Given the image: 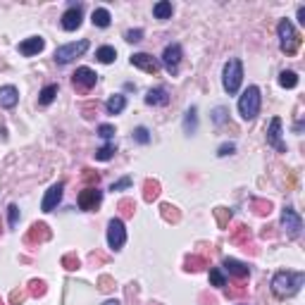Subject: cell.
<instances>
[{"label":"cell","mask_w":305,"mask_h":305,"mask_svg":"<svg viewBox=\"0 0 305 305\" xmlns=\"http://www.w3.org/2000/svg\"><path fill=\"white\" fill-rule=\"evenodd\" d=\"M26 293L31 298H41V296H45V281H41V279H31L29 281V286H26Z\"/></svg>","instance_id":"4dcf8cb0"},{"label":"cell","mask_w":305,"mask_h":305,"mask_svg":"<svg viewBox=\"0 0 305 305\" xmlns=\"http://www.w3.org/2000/svg\"><path fill=\"white\" fill-rule=\"evenodd\" d=\"M162 65H165V69L172 76L179 74V65H181V45L179 43H170L165 48V53H162Z\"/></svg>","instance_id":"9c48e42d"},{"label":"cell","mask_w":305,"mask_h":305,"mask_svg":"<svg viewBox=\"0 0 305 305\" xmlns=\"http://www.w3.org/2000/svg\"><path fill=\"white\" fill-rule=\"evenodd\" d=\"M208 267V260H205L203 255H188L186 263H184V270L186 272H200Z\"/></svg>","instance_id":"cb8c5ba5"},{"label":"cell","mask_w":305,"mask_h":305,"mask_svg":"<svg viewBox=\"0 0 305 305\" xmlns=\"http://www.w3.org/2000/svg\"><path fill=\"white\" fill-rule=\"evenodd\" d=\"M45 48V38H41V36H31V38H26V41H22L17 45V50L24 55V58H31V55H38V53Z\"/></svg>","instance_id":"2e32d148"},{"label":"cell","mask_w":305,"mask_h":305,"mask_svg":"<svg viewBox=\"0 0 305 305\" xmlns=\"http://www.w3.org/2000/svg\"><path fill=\"white\" fill-rule=\"evenodd\" d=\"M103 305H119V300H105Z\"/></svg>","instance_id":"db71d44e"},{"label":"cell","mask_w":305,"mask_h":305,"mask_svg":"<svg viewBox=\"0 0 305 305\" xmlns=\"http://www.w3.org/2000/svg\"><path fill=\"white\" fill-rule=\"evenodd\" d=\"M76 203H79L81 210H88V212L95 210V208L103 203V191H98V186H86L84 191L79 193Z\"/></svg>","instance_id":"30bf717a"},{"label":"cell","mask_w":305,"mask_h":305,"mask_svg":"<svg viewBox=\"0 0 305 305\" xmlns=\"http://www.w3.org/2000/svg\"><path fill=\"white\" fill-rule=\"evenodd\" d=\"M227 296H229V298H241V296H246V286L227 288Z\"/></svg>","instance_id":"c3c4849f"},{"label":"cell","mask_w":305,"mask_h":305,"mask_svg":"<svg viewBox=\"0 0 305 305\" xmlns=\"http://www.w3.org/2000/svg\"><path fill=\"white\" fill-rule=\"evenodd\" d=\"M55 95H58V84H48L41 93H38V103H41V105H50V103L55 100Z\"/></svg>","instance_id":"f546056e"},{"label":"cell","mask_w":305,"mask_h":305,"mask_svg":"<svg viewBox=\"0 0 305 305\" xmlns=\"http://www.w3.org/2000/svg\"><path fill=\"white\" fill-rule=\"evenodd\" d=\"M98 110V105H95V103H88V105H84V117L86 119H91L93 117V112Z\"/></svg>","instance_id":"681fc988"},{"label":"cell","mask_w":305,"mask_h":305,"mask_svg":"<svg viewBox=\"0 0 305 305\" xmlns=\"http://www.w3.org/2000/svg\"><path fill=\"white\" fill-rule=\"evenodd\" d=\"M227 117H229L227 108H217V110H215V115H212V119H215V124H217V127H220V124H224V122H227Z\"/></svg>","instance_id":"ee69618b"},{"label":"cell","mask_w":305,"mask_h":305,"mask_svg":"<svg viewBox=\"0 0 305 305\" xmlns=\"http://www.w3.org/2000/svg\"><path fill=\"white\" fill-rule=\"evenodd\" d=\"M95 60H98V62H103V65H110V62H115V60H117V50H115L112 45H103V48H98V50H95Z\"/></svg>","instance_id":"4316f807"},{"label":"cell","mask_w":305,"mask_h":305,"mask_svg":"<svg viewBox=\"0 0 305 305\" xmlns=\"http://www.w3.org/2000/svg\"><path fill=\"white\" fill-rule=\"evenodd\" d=\"M127 243V229H124V220L122 217H112L108 222V246L112 250H122Z\"/></svg>","instance_id":"8992f818"},{"label":"cell","mask_w":305,"mask_h":305,"mask_svg":"<svg viewBox=\"0 0 305 305\" xmlns=\"http://www.w3.org/2000/svg\"><path fill=\"white\" fill-rule=\"evenodd\" d=\"M45 241H50V229L45 222H34L31 229L26 231V243H31V246H38V243H45Z\"/></svg>","instance_id":"7c38bea8"},{"label":"cell","mask_w":305,"mask_h":305,"mask_svg":"<svg viewBox=\"0 0 305 305\" xmlns=\"http://www.w3.org/2000/svg\"><path fill=\"white\" fill-rule=\"evenodd\" d=\"M305 284V274L303 272H288V270H281L272 277V291L277 298H291L296 296L300 286Z\"/></svg>","instance_id":"6da1fadb"},{"label":"cell","mask_w":305,"mask_h":305,"mask_svg":"<svg viewBox=\"0 0 305 305\" xmlns=\"http://www.w3.org/2000/svg\"><path fill=\"white\" fill-rule=\"evenodd\" d=\"M129 186H131V179L124 177V179H119V181H115L110 186V191H124V188H129Z\"/></svg>","instance_id":"bcb514c9"},{"label":"cell","mask_w":305,"mask_h":305,"mask_svg":"<svg viewBox=\"0 0 305 305\" xmlns=\"http://www.w3.org/2000/svg\"><path fill=\"white\" fill-rule=\"evenodd\" d=\"M215 220H217L220 229H227L229 222H231V210H227V208H215Z\"/></svg>","instance_id":"d6a6232c"},{"label":"cell","mask_w":305,"mask_h":305,"mask_svg":"<svg viewBox=\"0 0 305 305\" xmlns=\"http://www.w3.org/2000/svg\"><path fill=\"white\" fill-rule=\"evenodd\" d=\"M224 270L231 274V277H236V279H246L248 274H250V267L246 263H241V260H234V258H227L224 260Z\"/></svg>","instance_id":"e0dca14e"},{"label":"cell","mask_w":305,"mask_h":305,"mask_svg":"<svg viewBox=\"0 0 305 305\" xmlns=\"http://www.w3.org/2000/svg\"><path fill=\"white\" fill-rule=\"evenodd\" d=\"M19 100V93L15 86H0V108L5 110H12Z\"/></svg>","instance_id":"ac0fdd59"},{"label":"cell","mask_w":305,"mask_h":305,"mask_svg":"<svg viewBox=\"0 0 305 305\" xmlns=\"http://www.w3.org/2000/svg\"><path fill=\"white\" fill-rule=\"evenodd\" d=\"M210 284H212V286H227L224 272H222L220 267H212V270H210Z\"/></svg>","instance_id":"8d00e7d4"},{"label":"cell","mask_w":305,"mask_h":305,"mask_svg":"<svg viewBox=\"0 0 305 305\" xmlns=\"http://www.w3.org/2000/svg\"><path fill=\"white\" fill-rule=\"evenodd\" d=\"M81 19H84V5L79 3H72L69 5V10L62 15V29L65 31H76L79 26H81Z\"/></svg>","instance_id":"8fae6325"},{"label":"cell","mask_w":305,"mask_h":305,"mask_svg":"<svg viewBox=\"0 0 305 305\" xmlns=\"http://www.w3.org/2000/svg\"><path fill=\"white\" fill-rule=\"evenodd\" d=\"M26 296H29L26 291H22V288H15V291L10 293V303H12V305H22L26 300Z\"/></svg>","instance_id":"f35d334b"},{"label":"cell","mask_w":305,"mask_h":305,"mask_svg":"<svg viewBox=\"0 0 305 305\" xmlns=\"http://www.w3.org/2000/svg\"><path fill=\"white\" fill-rule=\"evenodd\" d=\"M81 177H84V181L88 184V186H95V184L100 181V174H98V172H93V170H84V174H81Z\"/></svg>","instance_id":"60d3db41"},{"label":"cell","mask_w":305,"mask_h":305,"mask_svg":"<svg viewBox=\"0 0 305 305\" xmlns=\"http://www.w3.org/2000/svg\"><path fill=\"white\" fill-rule=\"evenodd\" d=\"M86 50H88V41H86V38L67 43V45H60L58 50H55V62H58V65H69L72 60L81 58Z\"/></svg>","instance_id":"5b68a950"},{"label":"cell","mask_w":305,"mask_h":305,"mask_svg":"<svg viewBox=\"0 0 305 305\" xmlns=\"http://www.w3.org/2000/svg\"><path fill=\"white\" fill-rule=\"evenodd\" d=\"M158 195H160V181H155V179H145L143 200H145V203H152V200H158Z\"/></svg>","instance_id":"7402d4cb"},{"label":"cell","mask_w":305,"mask_h":305,"mask_svg":"<svg viewBox=\"0 0 305 305\" xmlns=\"http://www.w3.org/2000/svg\"><path fill=\"white\" fill-rule=\"evenodd\" d=\"M8 220H10V229L17 227V222H19V208L17 205H10L8 208Z\"/></svg>","instance_id":"b9f144b4"},{"label":"cell","mask_w":305,"mask_h":305,"mask_svg":"<svg viewBox=\"0 0 305 305\" xmlns=\"http://www.w3.org/2000/svg\"><path fill=\"white\" fill-rule=\"evenodd\" d=\"M0 305H5V300H3V298H0Z\"/></svg>","instance_id":"11a10c76"},{"label":"cell","mask_w":305,"mask_h":305,"mask_svg":"<svg viewBox=\"0 0 305 305\" xmlns=\"http://www.w3.org/2000/svg\"><path fill=\"white\" fill-rule=\"evenodd\" d=\"M131 65L138 69H143V72H148V74H158V72H160V62L152 58V55H148V53H134V55H131Z\"/></svg>","instance_id":"5bb4252c"},{"label":"cell","mask_w":305,"mask_h":305,"mask_svg":"<svg viewBox=\"0 0 305 305\" xmlns=\"http://www.w3.org/2000/svg\"><path fill=\"white\" fill-rule=\"evenodd\" d=\"M150 305H160V303H150Z\"/></svg>","instance_id":"6f0895ef"},{"label":"cell","mask_w":305,"mask_h":305,"mask_svg":"<svg viewBox=\"0 0 305 305\" xmlns=\"http://www.w3.org/2000/svg\"><path fill=\"white\" fill-rule=\"evenodd\" d=\"M98 136L105 138V141H110L112 136H115V127H112V124H100V127H98Z\"/></svg>","instance_id":"7bdbcfd3"},{"label":"cell","mask_w":305,"mask_h":305,"mask_svg":"<svg viewBox=\"0 0 305 305\" xmlns=\"http://www.w3.org/2000/svg\"><path fill=\"white\" fill-rule=\"evenodd\" d=\"M117 210L122 212V217H134V210H136V203L131 198H122L117 203Z\"/></svg>","instance_id":"836d02e7"},{"label":"cell","mask_w":305,"mask_h":305,"mask_svg":"<svg viewBox=\"0 0 305 305\" xmlns=\"http://www.w3.org/2000/svg\"><path fill=\"white\" fill-rule=\"evenodd\" d=\"M267 145L277 148L279 152H286V143L281 141V119L274 117L270 122V129H267Z\"/></svg>","instance_id":"9a60e30c"},{"label":"cell","mask_w":305,"mask_h":305,"mask_svg":"<svg viewBox=\"0 0 305 305\" xmlns=\"http://www.w3.org/2000/svg\"><path fill=\"white\" fill-rule=\"evenodd\" d=\"M298 22L305 24V8H298Z\"/></svg>","instance_id":"816d5d0a"},{"label":"cell","mask_w":305,"mask_h":305,"mask_svg":"<svg viewBox=\"0 0 305 305\" xmlns=\"http://www.w3.org/2000/svg\"><path fill=\"white\" fill-rule=\"evenodd\" d=\"M124 108H127V98L122 93H115L108 98V103H105V110L110 112V115H119V112H124Z\"/></svg>","instance_id":"44dd1931"},{"label":"cell","mask_w":305,"mask_h":305,"mask_svg":"<svg viewBox=\"0 0 305 305\" xmlns=\"http://www.w3.org/2000/svg\"><path fill=\"white\" fill-rule=\"evenodd\" d=\"M279 84L284 86V88H296L298 86V74L296 72H291V69H284L279 74Z\"/></svg>","instance_id":"1f68e13d"},{"label":"cell","mask_w":305,"mask_h":305,"mask_svg":"<svg viewBox=\"0 0 305 305\" xmlns=\"http://www.w3.org/2000/svg\"><path fill=\"white\" fill-rule=\"evenodd\" d=\"M263 236L267 238V236H272V227H265V231H263Z\"/></svg>","instance_id":"f5cc1de1"},{"label":"cell","mask_w":305,"mask_h":305,"mask_svg":"<svg viewBox=\"0 0 305 305\" xmlns=\"http://www.w3.org/2000/svg\"><path fill=\"white\" fill-rule=\"evenodd\" d=\"M95 81H98V74L88 67H79L74 74H72V84H74V88L79 93H88V91L95 86Z\"/></svg>","instance_id":"ba28073f"},{"label":"cell","mask_w":305,"mask_h":305,"mask_svg":"<svg viewBox=\"0 0 305 305\" xmlns=\"http://www.w3.org/2000/svg\"><path fill=\"white\" fill-rule=\"evenodd\" d=\"M172 12H174V8H172V3H167V0H160V3L152 5V15H155V19H170Z\"/></svg>","instance_id":"d4e9b609"},{"label":"cell","mask_w":305,"mask_h":305,"mask_svg":"<svg viewBox=\"0 0 305 305\" xmlns=\"http://www.w3.org/2000/svg\"><path fill=\"white\" fill-rule=\"evenodd\" d=\"M234 150H236V145L234 143H222L220 150H217V155H220V158H227V155H231Z\"/></svg>","instance_id":"7dc6e473"},{"label":"cell","mask_w":305,"mask_h":305,"mask_svg":"<svg viewBox=\"0 0 305 305\" xmlns=\"http://www.w3.org/2000/svg\"><path fill=\"white\" fill-rule=\"evenodd\" d=\"M115 150H117V148H115V143H112V141H108V143L103 145L100 150H95V160H100V162L110 160L112 155H115Z\"/></svg>","instance_id":"e575fe53"},{"label":"cell","mask_w":305,"mask_h":305,"mask_svg":"<svg viewBox=\"0 0 305 305\" xmlns=\"http://www.w3.org/2000/svg\"><path fill=\"white\" fill-rule=\"evenodd\" d=\"M241 81H243V65L238 58H231L224 65V74H222V86L229 95H236L238 88H241Z\"/></svg>","instance_id":"7a4b0ae2"},{"label":"cell","mask_w":305,"mask_h":305,"mask_svg":"<svg viewBox=\"0 0 305 305\" xmlns=\"http://www.w3.org/2000/svg\"><path fill=\"white\" fill-rule=\"evenodd\" d=\"M134 141L136 143H141V145L150 143V131H148L145 127H136L134 129Z\"/></svg>","instance_id":"74e56055"},{"label":"cell","mask_w":305,"mask_h":305,"mask_svg":"<svg viewBox=\"0 0 305 305\" xmlns=\"http://www.w3.org/2000/svg\"><path fill=\"white\" fill-rule=\"evenodd\" d=\"M198 129V110L195 108H188L186 110V117H184V134H195Z\"/></svg>","instance_id":"603a6c76"},{"label":"cell","mask_w":305,"mask_h":305,"mask_svg":"<svg viewBox=\"0 0 305 305\" xmlns=\"http://www.w3.org/2000/svg\"><path fill=\"white\" fill-rule=\"evenodd\" d=\"M250 229L246 224H236V227L231 229V234H229V241L231 243H236V246H248V241H250Z\"/></svg>","instance_id":"d6986e66"},{"label":"cell","mask_w":305,"mask_h":305,"mask_svg":"<svg viewBox=\"0 0 305 305\" xmlns=\"http://www.w3.org/2000/svg\"><path fill=\"white\" fill-rule=\"evenodd\" d=\"M98 288L108 293V291H112V288H115V279H112V277H108V274H103L100 279H98Z\"/></svg>","instance_id":"ab89813d"},{"label":"cell","mask_w":305,"mask_h":305,"mask_svg":"<svg viewBox=\"0 0 305 305\" xmlns=\"http://www.w3.org/2000/svg\"><path fill=\"white\" fill-rule=\"evenodd\" d=\"M0 231H3V222H0Z\"/></svg>","instance_id":"9f6ffc18"},{"label":"cell","mask_w":305,"mask_h":305,"mask_svg":"<svg viewBox=\"0 0 305 305\" xmlns=\"http://www.w3.org/2000/svg\"><path fill=\"white\" fill-rule=\"evenodd\" d=\"M277 34H279V48L286 55H296L300 48V36H298L296 26L291 24V19H281L277 26Z\"/></svg>","instance_id":"3957f363"},{"label":"cell","mask_w":305,"mask_h":305,"mask_svg":"<svg viewBox=\"0 0 305 305\" xmlns=\"http://www.w3.org/2000/svg\"><path fill=\"white\" fill-rule=\"evenodd\" d=\"M62 267L65 270H69V272H74V270H79L81 267V263H79V258H76V253H67V255H62Z\"/></svg>","instance_id":"d590c367"},{"label":"cell","mask_w":305,"mask_h":305,"mask_svg":"<svg viewBox=\"0 0 305 305\" xmlns=\"http://www.w3.org/2000/svg\"><path fill=\"white\" fill-rule=\"evenodd\" d=\"M238 112H241V117L246 119V122L258 117V112H260V88L258 86H248L246 91L241 93V98H238Z\"/></svg>","instance_id":"277c9868"},{"label":"cell","mask_w":305,"mask_h":305,"mask_svg":"<svg viewBox=\"0 0 305 305\" xmlns=\"http://www.w3.org/2000/svg\"><path fill=\"white\" fill-rule=\"evenodd\" d=\"M281 227L286 229L288 238H298L303 234V220H300V215H298L291 205H286V208L281 210Z\"/></svg>","instance_id":"52a82bcc"},{"label":"cell","mask_w":305,"mask_h":305,"mask_svg":"<svg viewBox=\"0 0 305 305\" xmlns=\"http://www.w3.org/2000/svg\"><path fill=\"white\" fill-rule=\"evenodd\" d=\"M250 208H253L255 215H260V217H265V215H270L272 212V203L270 200H265V198H253L250 200Z\"/></svg>","instance_id":"f1b7e54d"},{"label":"cell","mask_w":305,"mask_h":305,"mask_svg":"<svg viewBox=\"0 0 305 305\" xmlns=\"http://www.w3.org/2000/svg\"><path fill=\"white\" fill-rule=\"evenodd\" d=\"M124 38H127L129 43H138L141 38H143V29H131V31L124 34Z\"/></svg>","instance_id":"f6af8a7d"},{"label":"cell","mask_w":305,"mask_h":305,"mask_svg":"<svg viewBox=\"0 0 305 305\" xmlns=\"http://www.w3.org/2000/svg\"><path fill=\"white\" fill-rule=\"evenodd\" d=\"M105 260H108V258H105V255H100V253H91V263H105Z\"/></svg>","instance_id":"f907efd6"},{"label":"cell","mask_w":305,"mask_h":305,"mask_svg":"<svg viewBox=\"0 0 305 305\" xmlns=\"http://www.w3.org/2000/svg\"><path fill=\"white\" fill-rule=\"evenodd\" d=\"M160 212H162V220L170 222V224H177V222L181 220V212H179V208H174L172 203L160 205Z\"/></svg>","instance_id":"484cf974"},{"label":"cell","mask_w":305,"mask_h":305,"mask_svg":"<svg viewBox=\"0 0 305 305\" xmlns=\"http://www.w3.org/2000/svg\"><path fill=\"white\" fill-rule=\"evenodd\" d=\"M62 193H65V184H62V181L53 184V186L45 191V198H43V203H41V210L43 212H53L55 208H58L60 200H62Z\"/></svg>","instance_id":"4fadbf2b"},{"label":"cell","mask_w":305,"mask_h":305,"mask_svg":"<svg viewBox=\"0 0 305 305\" xmlns=\"http://www.w3.org/2000/svg\"><path fill=\"white\" fill-rule=\"evenodd\" d=\"M110 12L105 8H95L93 15H91V22H93V26H100V29H105V26H110Z\"/></svg>","instance_id":"83f0119b"},{"label":"cell","mask_w":305,"mask_h":305,"mask_svg":"<svg viewBox=\"0 0 305 305\" xmlns=\"http://www.w3.org/2000/svg\"><path fill=\"white\" fill-rule=\"evenodd\" d=\"M145 103L148 105H167L170 103V93H167V88H150L148 93H145Z\"/></svg>","instance_id":"ffe728a7"}]
</instances>
